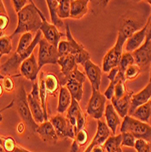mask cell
<instances>
[{
  "label": "cell",
  "mask_w": 151,
  "mask_h": 152,
  "mask_svg": "<svg viewBox=\"0 0 151 152\" xmlns=\"http://www.w3.org/2000/svg\"><path fill=\"white\" fill-rule=\"evenodd\" d=\"M41 18H42V24H41L39 31H41V33L44 35V38L47 42L54 45L55 47H58L60 38L64 36V34L61 33L54 25L47 22L43 13L41 15Z\"/></svg>",
  "instance_id": "7c38bea8"
},
{
  "label": "cell",
  "mask_w": 151,
  "mask_h": 152,
  "mask_svg": "<svg viewBox=\"0 0 151 152\" xmlns=\"http://www.w3.org/2000/svg\"><path fill=\"white\" fill-rule=\"evenodd\" d=\"M39 98L41 101V106L43 108V112L45 115V120L47 121L48 119V111H47V92L45 87V83H44V73L42 72L39 77Z\"/></svg>",
  "instance_id": "4dcf8cb0"
},
{
  "label": "cell",
  "mask_w": 151,
  "mask_h": 152,
  "mask_svg": "<svg viewBox=\"0 0 151 152\" xmlns=\"http://www.w3.org/2000/svg\"><path fill=\"white\" fill-rule=\"evenodd\" d=\"M72 102V96L66 87H61L58 91V112L63 115L67 111L68 107H70Z\"/></svg>",
  "instance_id": "cb8c5ba5"
},
{
  "label": "cell",
  "mask_w": 151,
  "mask_h": 152,
  "mask_svg": "<svg viewBox=\"0 0 151 152\" xmlns=\"http://www.w3.org/2000/svg\"><path fill=\"white\" fill-rule=\"evenodd\" d=\"M3 92H4V88H3V84L0 83V96L3 95Z\"/></svg>",
  "instance_id": "f907efd6"
},
{
  "label": "cell",
  "mask_w": 151,
  "mask_h": 152,
  "mask_svg": "<svg viewBox=\"0 0 151 152\" xmlns=\"http://www.w3.org/2000/svg\"><path fill=\"white\" fill-rule=\"evenodd\" d=\"M9 21L10 19L7 15V12L0 14V31L4 32L7 29V27L9 25Z\"/></svg>",
  "instance_id": "7bdbcfd3"
},
{
  "label": "cell",
  "mask_w": 151,
  "mask_h": 152,
  "mask_svg": "<svg viewBox=\"0 0 151 152\" xmlns=\"http://www.w3.org/2000/svg\"><path fill=\"white\" fill-rule=\"evenodd\" d=\"M141 72V68L136 65V64H133L132 66H128L127 68V70L125 71V79L126 80H133L136 79L139 77V75Z\"/></svg>",
  "instance_id": "8d00e7d4"
},
{
  "label": "cell",
  "mask_w": 151,
  "mask_h": 152,
  "mask_svg": "<svg viewBox=\"0 0 151 152\" xmlns=\"http://www.w3.org/2000/svg\"><path fill=\"white\" fill-rule=\"evenodd\" d=\"M0 145L6 152H32L17 144L16 140L12 137L0 136Z\"/></svg>",
  "instance_id": "4316f807"
},
{
  "label": "cell",
  "mask_w": 151,
  "mask_h": 152,
  "mask_svg": "<svg viewBox=\"0 0 151 152\" xmlns=\"http://www.w3.org/2000/svg\"><path fill=\"white\" fill-rule=\"evenodd\" d=\"M84 70H85V75L88 77V78L90 81L91 88L96 90L100 89V85H101V78H102V70L101 68L93 63L90 60H88L84 66Z\"/></svg>",
  "instance_id": "9a60e30c"
},
{
  "label": "cell",
  "mask_w": 151,
  "mask_h": 152,
  "mask_svg": "<svg viewBox=\"0 0 151 152\" xmlns=\"http://www.w3.org/2000/svg\"><path fill=\"white\" fill-rule=\"evenodd\" d=\"M91 152H104V149H103L102 146H98V147L94 148L91 150Z\"/></svg>",
  "instance_id": "c3c4849f"
},
{
  "label": "cell",
  "mask_w": 151,
  "mask_h": 152,
  "mask_svg": "<svg viewBox=\"0 0 151 152\" xmlns=\"http://www.w3.org/2000/svg\"><path fill=\"white\" fill-rule=\"evenodd\" d=\"M19 70L20 76L26 77L27 80H30L32 82H35L36 80L40 68L38 66V62L36 59L34 53L28 58H26L25 61L22 62Z\"/></svg>",
  "instance_id": "4fadbf2b"
},
{
  "label": "cell",
  "mask_w": 151,
  "mask_h": 152,
  "mask_svg": "<svg viewBox=\"0 0 151 152\" xmlns=\"http://www.w3.org/2000/svg\"><path fill=\"white\" fill-rule=\"evenodd\" d=\"M17 109L18 112L22 118L23 122L26 124L33 131L36 132V129L38 128V124L34 120V118L32 116V113L30 111V108L27 102V96L26 94V90L24 86H21L18 89V92L17 94Z\"/></svg>",
  "instance_id": "5b68a950"
},
{
  "label": "cell",
  "mask_w": 151,
  "mask_h": 152,
  "mask_svg": "<svg viewBox=\"0 0 151 152\" xmlns=\"http://www.w3.org/2000/svg\"><path fill=\"white\" fill-rule=\"evenodd\" d=\"M147 3H148L150 6H151V0H148V1H147Z\"/></svg>",
  "instance_id": "11a10c76"
},
{
  "label": "cell",
  "mask_w": 151,
  "mask_h": 152,
  "mask_svg": "<svg viewBox=\"0 0 151 152\" xmlns=\"http://www.w3.org/2000/svg\"><path fill=\"white\" fill-rule=\"evenodd\" d=\"M66 36L67 42L69 44V54L74 56L77 65L80 64L82 66H84L88 60L91 59L90 55L86 50V48L74 38L70 30V27L68 25L66 26Z\"/></svg>",
  "instance_id": "ba28073f"
},
{
  "label": "cell",
  "mask_w": 151,
  "mask_h": 152,
  "mask_svg": "<svg viewBox=\"0 0 151 152\" xmlns=\"http://www.w3.org/2000/svg\"><path fill=\"white\" fill-rule=\"evenodd\" d=\"M12 38L7 36L0 37V54L9 55L12 51Z\"/></svg>",
  "instance_id": "d590c367"
},
{
  "label": "cell",
  "mask_w": 151,
  "mask_h": 152,
  "mask_svg": "<svg viewBox=\"0 0 151 152\" xmlns=\"http://www.w3.org/2000/svg\"><path fill=\"white\" fill-rule=\"evenodd\" d=\"M110 134H111V131L108 129L107 124L102 120H98L97 132H96L91 143L89 144V146L86 148L84 152H91V150L94 148L102 146V144L105 143V141L107 140V137L110 136Z\"/></svg>",
  "instance_id": "e0dca14e"
},
{
  "label": "cell",
  "mask_w": 151,
  "mask_h": 152,
  "mask_svg": "<svg viewBox=\"0 0 151 152\" xmlns=\"http://www.w3.org/2000/svg\"><path fill=\"white\" fill-rule=\"evenodd\" d=\"M135 64L140 68L151 65V40H146L145 43L132 53Z\"/></svg>",
  "instance_id": "2e32d148"
},
{
  "label": "cell",
  "mask_w": 151,
  "mask_h": 152,
  "mask_svg": "<svg viewBox=\"0 0 151 152\" xmlns=\"http://www.w3.org/2000/svg\"><path fill=\"white\" fill-rule=\"evenodd\" d=\"M50 122L53 125L55 130L57 132L58 137H69L75 139V130L74 127L71 125L67 118L61 114H58L51 118Z\"/></svg>",
  "instance_id": "8fae6325"
},
{
  "label": "cell",
  "mask_w": 151,
  "mask_h": 152,
  "mask_svg": "<svg viewBox=\"0 0 151 152\" xmlns=\"http://www.w3.org/2000/svg\"><path fill=\"white\" fill-rule=\"evenodd\" d=\"M141 28H142L141 26L138 22H136L133 19H127L122 22V24L119 27L118 33L121 34L126 39H128L134 33L140 30Z\"/></svg>",
  "instance_id": "d4e9b609"
},
{
  "label": "cell",
  "mask_w": 151,
  "mask_h": 152,
  "mask_svg": "<svg viewBox=\"0 0 151 152\" xmlns=\"http://www.w3.org/2000/svg\"><path fill=\"white\" fill-rule=\"evenodd\" d=\"M85 124H86V115L83 113V111H82L77 118V122H76V126H75V135L77 134V132H78L79 130L81 129H84V126H85Z\"/></svg>",
  "instance_id": "b9f144b4"
},
{
  "label": "cell",
  "mask_w": 151,
  "mask_h": 152,
  "mask_svg": "<svg viewBox=\"0 0 151 152\" xmlns=\"http://www.w3.org/2000/svg\"><path fill=\"white\" fill-rule=\"evenodd\" d=\"M149 82L151 83V66H150V71H149Z\"/></svg>",
  "instance_id": "db71d44e"
},
{
  "label": "cell",
  "mask_w": 151,
  "mask_h": 152,
  "mask_svg": "<svg viewBox=\"0 0 151 152\" xmlns=\"http://www.w3.org/2000/svg\"><path fill=\"white\" fill-rule=\"evenodd\" d=\"M120 132H128L136 137V140H143L151 144V126L147 123L135 119L131 116L128 115L123 118Z\"/></svg>",
  "instance_id": "3957f363"
},
{
  "label": "cell",
  "mask_w": 151,
  "mask_h": 152,
  "mask_svg": "<svg viewBox=\"0 0 151 152\" xmlns=\"http://www.w3.org/2000/svg\"><path fill=\"white\" fill-rule=\"evenodd\" d=\"M24 130H25V126H24V123H20L19 125L18 126V131L21 134V133H23L24 132Z\"/></svg>",
  "instance_id": "681fc988"
},
{
  "label": "cell",
  "mask_w": 151,
  "mask_h": 152,
  "mask_svg": "<svg viewBox=\"0 0 151 152\" xmlns=\"http://www.w3.org/2000/svg\"><path fill=\"white\" fill-rule=\"evenodd\" d=\"M41 15H42V12L37 8L34 1H29L28 4L19 13H18L17 28L10 36V37L12 38L18 34H24L27 32L36 34L42 24Z\"/></svg>",
  "instance_id": "6da1fadb"
},
{
  "label": "cell",
  "mask_w": 151,
  "mask_h": 152,
  "mask_svg": "<svg viewBox=\"0 0 151 152\" xmlns=\"http://www.w3.org/2000/svg\"><path fill=\"white\" fill-rule=\"evenodd\" d=\"M13 6H14V8H15V11L18 13H19L26 5H27V2L26 0H13Z\"/></svg>",
  "instance_id": "f6af8a7d"
},
{
  "label": "cell",
  "mask_w": 151,
  "mask_h": 152,
  "mask_svg": "<svg viewBox=\"0 0 151 152\" xmlns=\"http://www.w3.org/2000/svg\"><path fill=\"white\" fill-rule=\"evenodd\" d=\"M104 115L106 118V124L107 125L108 129H110V131L112 132V135L115 136L118 126H121L122 118L117 114V112L116 111V109L114 108L111 103L107 104Z\"/></svg>",
  "instance_id": "44dd1931"
},
{
  "label": "cell",
  "mask_w": 151,
  "mask_h": 152,
  "mask_svg": "<svg viewBox=\"0 0 151 152\" xmlns=\"http://www.w3.org/2000/svg\"><path fill=\"white\" fill-rule=\"evenodd\" d=\"M150 148H151V144H150Z\"/></svg>",
  "instance_id": "6f0895ef"
},
{
  "label": "cell",
  "mask_w": 151,
  "mask_h": 152,
  "mask_svg": "<svg viewBox=\"0 0 151 152\" xmlns=\"http://www.w3.org/2000/svg\"><path fill=\"white\" fill-rule=\"evenodd\" d=\"M118 72H119L118 67H115V68H113V69H111L110 71L108 72L107 78L109 79V82H110V81H115V79L117 78V77L118 75Z\"/></svg>",
  "instance_id": "bcb514c9"
},
{
  "label": "cell",
  "mask_w": 151,
  "mask_h": 152,
  "mask_svg": "<svg viewBox=\"0 0 151 152\" xmlns=\"http://www.w3.org/2000/svg\"><path fill=\"white\" fill-rule=\"evenodd\" d=\"M3 88L4 90L7 92H12L15 88V83H14L12 77H5L3 79Z\"/></svg>",
  "instance_id": "ee69618b"
},
{
  "label": "cell",
  "mask_w": 151,
  "mask_h": 152,
  "mask_svg": "<svg viewBox=\"0 0 151 152\" xmlns=\"http://www.w3.org/2000/svg\"><path fill=\"white\" fill-rule=\"evenodd\" d=\"M1 111H2V110H0V122L3 120V115L1 114Z\"/></svg>",
  "instance_id": "f5cc1de1"
},
{
  "label": "cell",
  "mask_w": 151,
  "mask_h": 152,
  "mask_svg": "<svg viewBox=\"0 0 151 152\" xmlns=\"http://www.w3.org/2000/svg\"><path fill=\"white\" fill-rule=\"evenodd\" d=\"M82 112V109L80 107L79 102L77 101L76 99H72V102L70 107H68L67 111H66V118L69 120V122L71 123V125L74 127L76 126V122H77V118L78 117V115Z\"/></svg>",
  "instance_id": "1f68e13d"
},
{
  "label": "cell",
  "mask_w": 151,
  "mask_h": 152,
  "mask_svg": "<svg viewBox=\"0 0 151 152\" xmlns=\"http://www.w3.org/2000/svg\"><path fill=\"white\" fill-rule=\"evenodd\" d=\"M36 132L39 135V137L42 139L44 142L55 144L57 143L58 140V136L57 135V132L55 130L53 125L50 121H45L42 124H40L38 128L36 129Z\"/></svg>",
  "instance_id": "ffe728a7"
},
{
  "label": "cell",
  "mask_w": 151,
  "mask_h": 152,
  "mask_svg": "<svg viewBox=\"0 0 151 152\" xmlns=\"http://www.w3.org/2000/svg\"><path fill=\"white\" fill-rule=\"evenodd\" d=\"M133 64H135V60H134L132 53H128V52L123 53L119 65L117 66L119 69V72L125 74V71L127 70V68L128 66H132Z\"/></svg>",
  "instance_id": "e575fe53"
},
{
  "label": "cell",
  "mask_w": 151,
  "mask_h": 152,
  "mask_svg": "<svg viewBox=\"0 0 151 152\" xmlns=\"http://www.w3.org/2000/svg\"><path fill=\"white\" fill-rule=\"evenodd\" d=\"M34 38H35V35L31 32L22 34V36L19 39V42H18V48H17L16 52L18 54H21V53H24L25 51H26L27 48L32 45Z\"/></svg>",
  "instance_id": "d6a6232c"
},
{
  "label": "cell",
  "mask_w": 151,
  "mask_h": 152,
  "mask_svg": "<svg viewBox=\"0 0 151 152\" xmlns=\"http://www.w3.org/2000/svg\"><path fill=\"white\" fill-rule=\"evenodd\" d=\"M104 152H123L121 148V134L110 135L102 146Z\"/></svg>",
  "instance_id": "83f0119b"
},
{
  "label": "cell",
  "mask_w": 151,
  "mask_h": 152,
  "mask_svg": "<svg viewBox=\"0 0 151 152\" xmlns=\"http://www.w3.org/2000/svg\"><path fill=\"white\" fill-rule=\"evenodd\" d=\"M146 40H151V16L147 22V37Z\"/></svg>",
  "instance_id": "7dc6e473"
},
{
  "label": "cell",
  "mask_w": 151,
  "mask_h": 152,
  "mask_svg": "<svg viewBox=\"0 0 151 152\" xmlns=\"http://www.w3.org/2000/svg\"><path fill=\"white\" fill-rule=\"evenodd\" d=\"M88 0H71L70 1V18L80 19L88 12Z\"/></svg>",
  "instance_id": "603a6c76"
},
{
  "label": "cell",
  "mask_w": 151,
  "mask_h": 152,
  "mask_svg": "<svg viewBox=\"0 0 151 152\" xmlns=\"http://www.w3.org/2000/svg\"><path fill=\"white\" fill-rule=\"evenodd\" d=\"M58 64L60 66L61 75H62V78L59 81V83L61 84V87H65L69 76L73 73L75 69L78 68L77 63L76 62L74 56H72V55H67V56L59 58Z\"/></svg>",
  "instance_id": "5bb4252c"
},
{
  "label": "cell",
  "mask_w": 151,
  "mask_h": 152,
  "mask_svg": "<svg viewBox=\"0 0 151 152\" xmlns=\"http://www.w3.org/2000/svg\"><path fill=\"white\" fill-rule=\"evenodd\" d=\"M47 5L49 10V15L51 18L52 25H54L59 30L64 26V22L59 18L58 15V0H47Z\"/></svg>",
  "instance_id": "484cf974"
},
{
  "label": "cell",
  "mask_w": 151,
  "mask_h": 152,
  "mask_svg": "<svg viewBox=\"0 0 151 152\" xmlns=\"http://www.w3.org/2000/svg\"><path fill=\"white\" fill-rule=\"evenodd\" d=\"M1 58H2V55L0 54V60H1ZM4 77H5V76H3L1 73H0V80H3V79H4Z\"/></svg>",
  "instance_id": "816d5d0a"
},
{
  "label": "cell",
  "mask_w": 151,
  "mask_h": 152,
  "mask_svg": "<svg viewBox=\"0 0 151 152\" xmlns=\"http://www.w3.org/2000/svg\"><path fill=\"white\" fill-rule=\"evenodd\" d=\"M133 96V93L130 91H128L124 96L120 99L113 98L111 99V104L116 109L117 114L120 116V118L123 119L126 116L128 115L130 104H131V98Z\"/></svg>",
  "instance_id": "7402d4cb"
},
{
  "label": "cell",
  "mask_w": 151,
  "mask_h": 152,
  "mask_svg": "<svg viewBox=\"0 0 151 152\" xmlns=\"http://www.w3.org/2000/svg\"><path fill=\"white\" fill-rule=\"evenodd\" d=\"M107 99L100 92V90H96L92 88V95L87 107V113L93 118L100 120L105 113Z\"/></svg>",
  "instance_id": "52a82bcc"
},
{
  "label": "cell",
  "mask_w": 151,
  "mask_h": 152,
  "mask_svg": "<svg viewBox=\"0 0 151 152\" xmlns=\"http://www.w3.org/2000/svg\"><path fill=\"white\" fill-rule=\"evenodd\" d=\"M27 102H28V106L34 120L38 125L45 122V115L43 112L42 106H41V101L39 98V86L37 82L33 83L32 91L27 95Z\"/></svg>",
  "instance_id": "30bf717a"
},
{
  "label": "cell",
  "mask_w": 151,
  "mask_h": 152,
  "mask_svg": "<svg viewBox=\"0 0 151 152\" xmlns=\"http://www.w3.org/2000/svg\"><path fill=\"white\" fill-rule=\"evenodd\" d=\"M88 133L85 129H83L79 130L78 132H77L73 142H75L80 148L82 146H84L88 142Z\"/></svg>",
  "instance_id": "f35d334b"
},
{
  "label": "cell",
  "mask_w": 151,
  "mask_h": 152,
  "mask_svg": "<svg viewBox=\"0 0 151 152\" xmlns=\"http://www.w3.org/2000/svg\"><path fill=\"white\" fill-rule=\"evenodd\" d=\"M41 37H42V33H41V31H38L35 35V38L33 40L32 45L27 48L26 51L21 54H18L16 52L7 62H5L4 64L0 66V73L5 77H9L10 75L16 74L18 68H20L22 62L25 61L26 58H28L33 54L34 49L40 42Z\"/></svg>",
  "instance_id": "7a4b0ae2"
},
{
  "label": "cell",
  "mask_w": 151,
  "mask_h": 152,
  "mask_svg": "<svg viewBox=\"0 0 151 152\" xmlns=\"http://www.w3.org/2000/svg\"><path fill=\"white\" fill-rule=\"evenodd\" d=\"M130 116L135 119H138L144 123H147L151 116V106L149 102L136 107Z\"/></svg>",
  "instance_id": "f546056e"
},
{
  "label": "cell",
  "mask_w": 151,
  "mask_h": 152,
  "mask_svg": "<svg viewBox=\"0 0 151 152\" xmlns=\"http://www.w3.org/2000/svg\"><path fill=\"white\" fill-rule=\"evenodd\" d=\"M86 81L85 73L81 72L78 68L75 69L73 73L69 76L65 87L69 91L72 99L77 101H80L83 98V85Z\"/></svg>",
  "instance_id": "9c48e42d"
},
{
  "label": "cell",
  "mask_w": 151,
  "mask_h": 152,
  "mask_svg": "<svg viewBox=\"0 0 151 152\" xmlns=\"http://www.w3.org/2000/svg\"><path fill=\"white\" fill-rule=\"evenodd\" d=\"M59 59V55L58 52V48L50 44L45 39L41 38L39 42L38 49V66L41 69L43 66L47 64H58Z\"/></svg>",
  "instance_id": "8992f818"
},
{
  "label": "cell",
  "mask_w": 151,
  "mask_h": 152,
  "mask_svg": "<svg viewBox=\"0 0 151 152\" xmlns=\"http://www.w3.org/2000/svg\"><path fill=\"white\" fill-rule=\"evenodd\" d=\"M120 134H121V147L135 148L136 140L132 134L128 132H123Z\"/></svg>",
  "instance_id": "74e56055"
},
{
  "label": "cell",
  "mask_w": 151,
  "mask_h": 152,
  "mask_svg": "<svg viewBox=\"0 0 151 152\" xmlns=\"http://www.w3.org/2000/svg\"><path fill=\"white\" fill-rule=\"evenodd\" d=\"M134 148L136 152H151L150 144L143 140H136Z\"/></svg>",
  "instance_id": "60d3db41"
},
{
  "label": "cell",
  "mask_w": 151,
  "mask_h": 152,
  "mask_svg": "<svg viewBox=\"0 0 151 152\" xmlns=\"http://www.w3.org/2000/svg\"><path fill=\"white\" fill-rule=\"evenodd\" d=\"M147 37V24L139 31L134 33L130 37H128L124 45V49L128 53H133L138 48H139L146 41Z\"/></svg>",
  "instance_id": "ac0fdd59"
},
{
  "label": "cell",
  "mask_w": 151,
  "mask_h": 152,
  "mask_svg": "<svg viewBox=\"0 0 151 152\" xmlns=\"http://www.w3.org/2000/svg\"><path fill=\"white\" fill-rule=\"evenodd\" d=\"M70 1L71 0H58V15L60 19L70 18Z\"/></svg>",
  "instance_id": "836d02e7"
},
{
  "label": "cell",
  "mask_w": 151,
  "mask_h": 152,
  "mask_svg": "<svg viewBox=\"0 0 151 152\" xmlns=\"http://www.w3.org/2000/svg\"><path fill=\"white\" fill-rule=\"evenodd\" d=\"M44 83L45 87L47 89V94L49 95H56L58 91H59V80L58 77L53 74V73H48L45 75L44 73Z\"/></svg>",
  "instance_id": "f1b7e54d"
},
{
  "label": "cell",
  "mask_w": 151,
  "mask_h": 152,
  "mask_svg": "<svg viewBox=\"0 0 151 152\" xmlns=\"http://www.w3.org/2000/svg\"><path fill=\"white\" fill-rule=\"evenodd\" d=\"M149 104H150V106H151V99L149 100Z\"/></svg>",
  "instance_id": "9f6ffc18"
},
{
  "label": "cell",
  "mask_w": 151,
  "mask_h": 152,
  "mask_svg": "<svg viewBox=\"0 0 151 152\" xmlns=\"http://www.w3.org/2000/svg\"><path fill=\"white\" fill-rule=\"evenodd\" d=\"M57 48H58L59 58L70 55L69 54V44H68L67 40H60Z\"/></svg>",
  "instance_id": "ab89813d"
},
{
  "label": "cell",
  "mask_w": 151,
  "mask_h": 152,
  "mask_svg": "<svg viewBox=\"0 0 151 152\" xmlns=\"http://www.w3.org/2000/svg\"><path fill=\"white\" fill-rule=\"evenodd\" d=\"M127 39L124 37L117 33V40L114 47L109 49L103 58L102 70L105 73H108L113 68L118 66L121 57L123 55V49H124V45Z\"/></svg>",
  "instance_id": "277c9868"
},
{
  "label": "cell",
  "mask_w": 151,
  "mask_h": 152,
  "mask_svg": "<svg viewBox=\"0 0 151 152\" xmlns=\"http://www.w3.org/2000/svg\"><path fill=\"white\" fill-rule=\"evenodd\" d=\"M151 99V83L148 82V84L139 93L133 94L131 98V104H130V108L128 116H130L134 110L139 107L141 105H144L146 103H148L149 100Z\"/></svg>",
  "instance_id": "d6986e66"
}]
</instances>
